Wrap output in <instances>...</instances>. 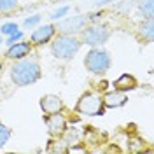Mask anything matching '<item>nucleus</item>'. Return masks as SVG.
<instances>
[{"mask_svg":"<svg viewBox=\"0 0 154 154\" xmlns=\"http://www.w3.org/2000/svg\"><path fill=\"white\" fill-rule=\"evenodd\" d=\"M77 110L86 116H102L103 114V102L95 93H86L81 96V100L77 103Z\"/></svg>","mask_w":154,"mask_h":154,"instance_id":"nucleus-3","label":"nucleus"},{"mask_svg":"<svg viewBox=\"0 0 154 154\" xmlns=\"http://www.w3.org/2000/svg\"><path fill=\"white\" fill-rule=\"evenodd\" d=\"M137 86V81H135L133 75H128V74H125V75H121L117 81L114 82V88L117 89V91H126V89H133V88Z\"/></svg>","mask_w":154,"mask_h":154,"instance_id":"nucleus-11","label":"nucleus"},{"mask_svg":"<svg viewBox=\"0 0 154 154\" xmlns=\"http://www.w3.org/2000/svg\"><path fill=\"white\" fill-rule=\"evenodd\" d=\"M110 65V58L107 54L105 51H100V49H93V51H89L86 56V67L91 70V72H95V74H100V72H103L107 70Z\"/></svg>","mask_w":154,"mask_h":154,"instance_id":"nucleus-4","label":"nucleus"},{"mask_svg":"<svg viewBox=\"0 0 154 154\" xmlns=\"http://www.w3.org/2000/svg\"><path fill=\"white\" fill-rule=\"evenodd\" d=\"M79 49V40L70 35H61L54 40L53 44V53L56 58H61V60H68L72 58L77 53Z\"/></svg>","mask_w":154,"mask_h":154,"instance_id":"nucleus-2","label":"nucleus"},{"mask_svg":"<svg viewBox=\"0 0 154 154\" xmlns=\"http://www.w3.org/2000/svg\"><path fill=\"white\" fill-rule=\"evenodd\" d=\"M103 105L105 107H110V109H116V107H121L126 103V96L119 91H112V93H107L103 98H102Z\"/></svg>","mask_w":154,"mask_h":154,"instance_id":"nucleus-10","label":"nucleus"},{"mask_svg":"<svg viewBox=\"0 0 154 154\" xmlns=\"http://www.w3.org/2000/svg\"><path fill=\"white\" fill-rule=\"evenodd\" d=\"M9 137H11V131H9V128H5V126L0 123V147L5 144L7 140H9Z\"/></svg>","mask_w":154,"mask_h":154,"instance_id":"nucleus-17","label":"nucleus"},{"mask_svg":"<svg viewBox=\"0 0 154 154\" xmlns=\"http://www.w3.org/2000/svg\"><path fill=\"white\" fill-rule=\"evenodd\" d=\"M67 12H68V7H61V9L54 11V12H53V16H51V18H53V19H58V18H61V16H63V14H67Z\"/></svg>","mask_w":154,"mask_h":154,"instance_id":"nucleus-19","label":"nucleus"},{"mask_svg":"<svg viewBox=\"0 0 154 154\" xmlns=\"http://www.w3.org/2000/svg\"><path fill=\"white\" fill-rule=\"evenodd\" d=\"M38 16H33V18H28L26 21H25V26H32V25H35V23H38Z\"/></svg>","mask_w":154,"mask_h":154,"instance_id":"nucleus-21","label":"nucleus"},{"mask_svg":"<svg viewBox=\"0 0 154 154\" xmlns=\"http://www.w3.org/2000/svg\"><path fill=\"white\" fill-rule=\"evenodd\" d=\"M142 33L145 35L147 40H152V18L145 21V25L142 26Z\"/></svg>","mask_w":154,"mask_h":154,"instance_id":"nucleus-13","label":"nucleus"},{"mask_svg":"<svg viewBox=\"0 0 154 154\" xmlns=\"http://www.w3.org/2000/svg\"><path fill=\"white\" fill-rule=\"evenodd\" d=\"M0 72H2V65H0Z\"/></svg>","mask_w":154,"mask_h":154,"instance_id":"nucleus-22","label":"nucleus"},{"mask_svg":"<svg viewBox=\"0 0 154 154\" xmlns=\"http://www.w3.org/2000/svg\"><path fill=\"white\" fill-rule=\"evenodd\" d=\"M46 125H48L49 128V133L53 135V137H60V135L65 133V119L61 117V116L58 114H51L46 117Z\"/></svg>","mask_w":154,"mask_h":154,"instance_id":"nucleus-6","label":"nucleus"},{"mask_svg":"<svg viewBox=\"0 0 154 154\" xmlns=\"http://www.w3.org/2000/svg\"><path fill=\"white\" fill-rule=\"evenodd\" d=\"M30 53V44L26 42H19V44H12V48L7 51L9 58H23Z\"/></svg>","mask_w":154,"mask_h":154,"instance_id":"nucleus-12","label":"nucleus"},{"mask_svg":"<svg viewBox=\"0 0 154 154\" xmlns=\"http://www.w3.org/2000/svg\"><path fill=\"white\" fill-rule=\"evenodd\" d=\"M16 7V0H0V11L2 12H9Z\"/></svg>","mask_w":154,"mask_h":154,"instance_id":"nucleus-15","label":"nucleus"},{"mask_svg":"<svg viewBox=\"0 0 154 154\" xmlns=\"http://www.w3.org/2000/svg\"><path fill=\"white\" fill-rule=\"evenodd\" d=\"M18 38H21V32H14V33H11V37H9L7 42H9V44H14Z\"/></svg>","mask_w":154,"mask_h":154,"instance_id":"nucleus-20","label":"nucleus"},{"mask_svg":"<svg viewBox=\"0 0 154 154\" xmlns=\"http://www.w3.org/2000/svg\"><path fill=\"white\" fill-rule=\"evenodd\" d=\"M53 35H54V26H53V25H46V26H40L38 30L33 32L32 40H33L35 44H44V42H48Z\"/></svg>","mask_w":154,"mask_h":154,"instance_id":"nucleus-9","label":"nucleus"},{"mask_svg":"<svg viewBox=\"0 0 154 154\" xmlns=\"http://www.w3.org/2000/svg\"><path fill=\"white\" fill-rule=\"evenodd\" d=\"M86 25V18L84 16H72V18L65 19L63 23H60V28L63 32H77Z\"/></svg>","mask_w":154,"mask_h":154,"instance_id":"nucleus-8","label":"nucleus"},{"mask_svg":"<svg viewBox=\"0 0 154 154\" xmlns=\"http://www.w3.org/2000/svg\"><path fill=\"white\" fill-rule=\"evenodd\" d=\"M11 77L18 86H26V84L35 82L40 77V67L35 61H21L12 67Z\"/></svg>","mask_w":154,"mask_h":154,"instance_id":"nucleus-1","label":"nucleus"},{"mask_svg":"<svg viewBox=\"0 0 154 154\" xmlns=\"http://www.w3.org/2000/svg\"><path fill=\"white\" fill-rule=\"evenodd\" d=\"M40 107H42V110L46 112L48 116L51 114H56L58 110L61 109V100L54 95H48L44 96L42 100H40Z\"/></svg>","mask_w":154,"mask_h":154,"instance_id":"nucleus-7","label":"nucleus"},{"mask_svg":"<svg viewBox=\"0 0 154 154\" xmlns=\"http://www.w3.org/2000/svg\"><path fill=\"white\" fill-rule=\"evenodd\" d=\"M77 140H79V131L77 130H68L67 131V140L63 142V144H77Z\"/></svg>","mask_w":154,"mask_h":154,"instance_id":"nucleus-16","label":"nucleus"},{"mask_svg":"<svg viewBox=\"0 0 154 154\" xmlns=\"http://www.w3.org/2000/svg\"><path fill=\"white\" fill-rule=\"evenodd\" d=\"M84 42L89 46H98V44H103L107 38H109V30L107 26H91L84 32Z\"/></svg>","mask_w":154,"mask_h":154,"instance_id":"nucleus-5","label":"nucleus"},{"mask_svg":"<svg viewBox=\"0 0 154 154\" xmlns=\"http://www.w3.org/2000/svg\"><path fill=\"white\" fill-rule=\"evenodd\" d=\"M140 9H142V12L145 14V18L151 19L152 18V0H145L144 4L140 5Z\"/></svg>","mask_w":154,"mask_h":154,"instance_id":"nucleus-14","label":"nucleus"},{"mask_svg":"<svg viewBox=\"0 0 154 154\" xmlns=\"http://www.w3.org/2000/svg\"><path fill=\"white\" fill-rule=\"evenodd\" d=\"M18 30V26L14 25V23H7V25H4L2 26V33H7V35H11V33H14Z\"/></svg>","mask_w":154,"mask_h":154,"instance_id":"nucleus-18","label":"nucleus"}]
</instances>
